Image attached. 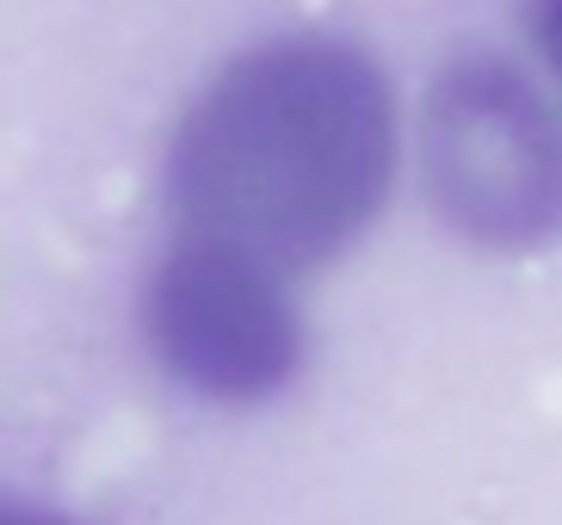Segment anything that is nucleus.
Instances as JSON below:
<instances>
[{
  "label": "nucleus",
  "mask_w": 562,
  "mask_h": 525,
  "mask_svg": "<svg viewBox=\"0 0 562 525\" xmlns=\"http://www.w3.org/2000/svg\"><path fill=\"white\" fill-rule=\"evenodd\" d=\"M396 173V112L383 75L340 44H291L241 62L192 118L180 210L204 241L266 266L340 254Z\"/></svg>",
  "instance_id": "nucleus-1"
},
{
  "label": "nucleus",
  "mask_w": 562,
  "mask_h": 525,
  "mask_svg": "<svg viewBox=\"0 0 562 525\" xmlns=\"http://www.w3.org/2000/svg\"><path fill=\"white\" fill-rule=\"evenodd\" d=\"M420 161L439 217L482 248L562 229V112L501 62H458L433 87Z\"/></svg>",
  "instance_id": "nucleus-2"
},
{
  "label": "nucleus",
  "mask_w": 562,
  "mask_h": 525,
  "mask_svg": "<svg viewBox=\"0 0 562 525\" xmlns=\"http://www.w3.org/2000/svg\"><path fill=\"white\" fill-rule=\"evenodd\" d=\"M149 340L161 365L210 402H260L303 359V322L278 266L204 235L155 272Z\"/></svg>",
  "instance_id": "nucleus-3"
},
{
  "label": "nucleus",
  "mask_w": 562,
  "mask_h": 525,
  "mask_svg": "<svg viewBox=\"0 0 562 525\" xmlns=\"http://www.w3.org/2000/svg\"><path fill=\"white\" fill-rule=\"evenodd\" d=\"M532 31H538L544 62L556 68V81H562V0H538V7H532Z\"/></svg>",
  "instance_id": "nucleus-4"
},
{
  "label": "nucleus",
  "mask_w": 562,
  "mask_h": 525,
  "mask_svg": "<svg viewBox=\"0 0 562 525\" xmlns=\"http://www.w3.org/2000/svg\"><path fill=\"white\" fill-rule=\"evenodd\" d=\"M0 525H75V519L44 513V507H25V501H0Z\"/></svg>",
  "instance_id": "nucleus-5"
}]
</instances>
